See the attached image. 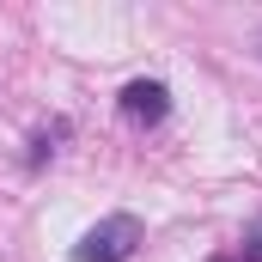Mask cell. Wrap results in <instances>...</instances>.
I'll return each instance as SVG.
<instances>
[{
  "label": "cell",
  "instance_id": "cell-1",
  "mask_svg": "<svg viewBox=\"0 0 262 262\" xmlns=\"http://www.w3.org/2000/svg\"><path fill=\"white\" fill-rule=\"evenodd\" d=\"M140 244H146V226H140L134 213H104V220L73 244V262H128Z\"/></svg>",
  "mask_w": 262,
  "mask_h": 262
},
{
  "label": "cell",
  "instance_id": "cell-2",
  "mask_svg": "<svg viewBox=\"0 0 262 262\" xmlns=\"http://www.w3.org/2000/svg\"><path fill=\"white\" fill-rule=\"evenodd\" d=\"M122 116L140 122V128L165 122V116H171V85H165V79H128V85H122Z\"/></svg>",
  "mask_w": 262,
  "mask_h": 262
},
{
  "label": "cell",
  "instance_id": "cell-3",
  "mask_svg": "<svg viewBox=\"0 0 262 262\" xmlns=\"http://www.w3.org/2000/svg\"><path fill=\"white\" fill-rule=\"evenodd\" d=\"M61 134H67V122H49V128L37 134V140H31V165H43V159L55 152V140H61Z\"/></svg>",
  "mask_w": 262,
  "mask_h": 262
},
{
  "label": "cell",
  "instance_id": "cell-4",
  "mask_svg": "<svg viewBox=\"0 0 262 262\" xmlns=\"http://www.w3.org/2000/svg\"><path fill=\"white\" fill-rule=\"evenodd\" d=\"M213 262H226V256H213Z\"/></svg>",
  "mask_w": 262,
  "mask_h": 262
},
{
  "label": "cell",
  "instance_id": "cell-5",
  "mask_svg": "<svg viewBox=\"0 0 262 262\" xmlns=\"http://www.w3.org/2000/svg\"><path fill=\"white\" fill-rule=\"evenodd\" d=\"M256 49H262V37H256Z\"/></svg>",
  "mask_w": 262,
  "mask_h": 262
}]
</instances>
